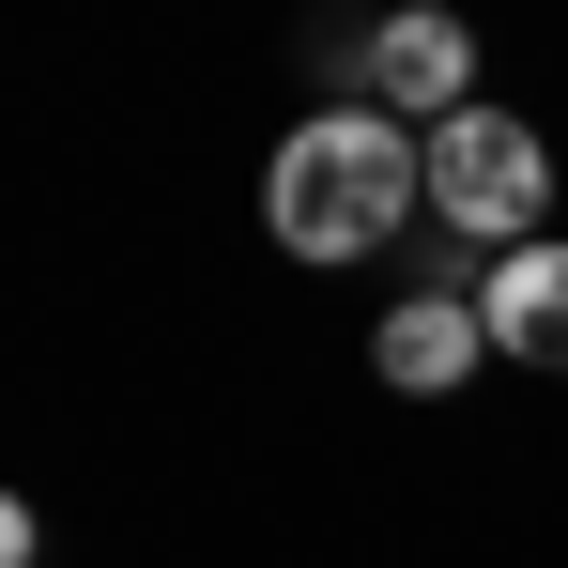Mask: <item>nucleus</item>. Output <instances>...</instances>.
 Listing matches in <instances>:
<instances>
[{
	"label": "nucleus",
	"instance_id": "1",
	"mask_svg": "<svg viewBox=\"0 0 568 568\" xmlns=\"http://www.w3.org/2000/svg\"><path fill=\"white\" fill-rule=\"evenodd\" d=\"M430 215V170H415V123H384L369 93L307 108L277 154H262V231H277L292 262H369Z\"/></svg>",
	"mask_w": 568,
	"mask_h": 568
},
{
	"label": "nucleus",
	"instance_id": "2",
	"mask_svg": "<svg viewBox=\"0 0 568 568\" xmlns=\"http://www.w3.org/2000/svg\"><path fill=\"white\" fill-rule=\"evenodd\" d=\"M415 170H430V215L462 231V246H538V215H554V139L523 123V108H446V123H415Z\"/></svg>",
	"mask_w": 568,
	"mask_h": 568
},
{
	"label": "nucleus",
	"instance_id": "3",
	"mask_svg": "<svg viewBox=\"0 0 568 568\" xmlns=\"http://www.w3.org/2000/svg\"><path fill=\"white\" fill-rule=\"evenodd\" d=\"M354 93L384 108V123H446V108H476V31L462 16H369V47H354Z\"/></svg>",
	"mask_w": 568,
	"mask_h": 568
},
{
	"label": "nucleus",
	"instance_id": "4",
	"mask_svg": "<svg viewBox=\"0 0 568 568\" xmlns=\"http://www.w3.org/2000/svg\"><path fill=\"white\" fill-rule=\"evenodd\" d=\"M369 369L399 384V399H462L476 369H491V323H476V292H399L369 338Z\"/></svg>",
	"mask_w": 568,
	"mask_h": 568
},
{
	"label": "nucleus",
	"instance_id": "5",
	"mask_svg": "<svg viewBox=\"0 0 568 568\" xmlns=\"http://www.w3.org/2000/svg\"><path fill=\"white\" fill-rule=\"evenodd\" d=\"M476 323H491L507 369H554L568 384V246H507V262L476 277Z\"/></svg>",
	"mask_w": 568,
	"mask_h": 568
},
{
	"label": "nucleus",
	"instance_id": "6",
	"mask_svg": "<svg viewBox=\"0 0 568 568\" xmlns=\"http://www.w3.org/2000/svg\"><path fill=\"white\" fill-rule=\"evenodd\" d=\"M47 554V523H31V491H0V568H31Z\"/></svg>",
	"mask_w": 568,
	"mask_h": 568
}]
</instances>
